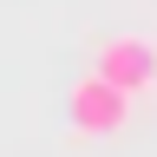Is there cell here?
Returning <instances> with one entry per match:
<instances>
[{
	"mask_svg": "<svg viewBox=\"0 0 157 157\" xmlns=\"http://www.w3.org/2000/svg\"><path fill=\"white\" fill-rule=\"evenodd\" d=\"M66 118H72L78 137H118V131L131 124V92H118L111 78L85 72V78L66 92Z\"/></svg>",
	"mask_w": 157,
	"mask_h": 157,
	"instance_id": "6da1fadb",
	"label": "cell"
},
{
	"mask_svg": "<svg viewBox=\"0 0 157 157\" xmlns=\"http://www.w3.org/2000/svg\"><path fill=\"white\" fill-rule=\"evenodd\" d=\"M92 72L111 78V85L131 92V98L157 92V39H144V33H111L105 46H98V66Z\"/></svg>",
	"mask_w": 157,
	"mask_h": 157,
	"instance_id": "7a4b0ae2",
	"label": "cell"
}]
</instances>
